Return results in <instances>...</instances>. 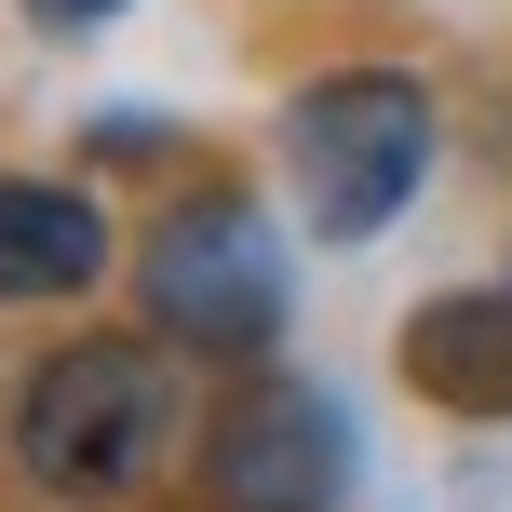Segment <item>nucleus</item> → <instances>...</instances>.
Here are the masks:
<instances>
[{"mask_svg":"<svg viewBox=\"0 0 512 512\" xmlns=\"http://www.w3.org/2000/svg\"><path fill=\"white\" fill-rule=\"evenodd\" d=\"M270 149H283L297 230L324 256H351V243H378L391 216L432 189L445 122H432V81L418 68H324V81H297V95L270 108Z\"/></svg>","mask_w":512,"mask_h":512,"instance_id":"1","label":"nucleus"},{"mask_svg":"<svg viewBox=\"0 0 512 512\" xmlns=\"http://www.w3.org/2000/svg\"><path fill=\"white\" fill-rule=\"evenodd\" d=\"M176 364L189 351H162L149 324L135 337H68V351H41L27 364V391H14V472L41 499H135L162 472V445H176Z\"/></svg>","mask_w":512,"mask_h":512,"instance_id":"2","label":"nucleus"},{"mask_svg":"<svg viewBox=\"0 0 512 512\" xmlns=\"http://www.w3.org/2000/svg\"><path fill=\"white\" fill-rule=\"evenodd\" d=\"M135 310H149L162 351L189 364H256L283 337V310H297V256H283L270 203L230 176L176 189V203L135 230Z\"/></svg>","mask_w":512,"mask_h":512,"instance_id":"3","label":"nucleus"},{"mask_svg":"<svg viewBox=\"0 0 512 512\" xmlns=\"http://www.w3.org/2000/svg\"><path fill=\"white\" fill-rule=\"evenodd\" d=\"M364 486V432L324 378H243L203 432V499L216 512H351Z\"/></svg>","mask_w":512,"mask_h":512,"instance_id":"4","label":"nucleus"},{"mask_svg":"<svg viewBox=\"0 0 512 512\" xmlns=\"http://www.w3.org/2000/svg\"><path fill=\"white\" fill-rule=\"evenodd\" d=\"M391 364H405V391L445 405V418H512V283L418 297L405 324H391Z\"/></svg>","mask_w":512,"mask_h":512,"instance_id":"5","label":"nucleus"},{"mask_svg":"<svg viewBox=\"0 0 512 512\" xmlns=\"http://www.w3.org/2000/svg\"><path fill=\"white\" fill-rule=\"evenodd\" d=\"M95 283H108V203L54 189V176H0V297L54 310V297H95Z\"/></svg>","mask_w":512,"mask_h":512,"instance_id":"6","label":"nucleus"},{"mask_svg":"<svg viewBox=\"0 0 512 512\" xmlns=\"http://www.w3.org/2000/svg\"><path fill=\"white\" fill-rule=\"evenodd\" d=\"M27 14H41V27H54V41H95V27H122V14H135V0H27Z\"/></svg>","mask_w":512,"mask_h":512,"instance_id":"7","label":"nucleus"}]
</instances>
